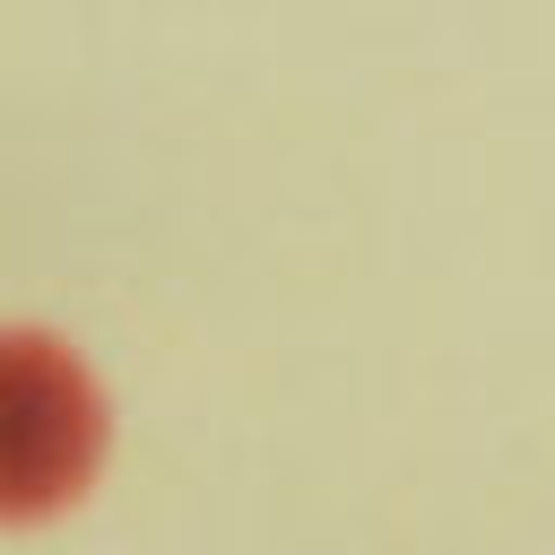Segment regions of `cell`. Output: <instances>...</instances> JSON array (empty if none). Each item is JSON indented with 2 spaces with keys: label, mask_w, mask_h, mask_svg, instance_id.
<instances>
[{
  "label": "cell",
  "mask_w": 555,
  "mask_h": 555,
  "mask_svg": "<svg viewBox=\"0 0 555 555\" xmlns=\"http://www.w3.org/2000/svg\"><path fill=\"white\" fill-rule=\"evenodd\" d=\"M95 390L43 338H0V520L69 503L95 468Z\"/></svg>",
  "instance_id": "cell-1"
}]
</instances>
